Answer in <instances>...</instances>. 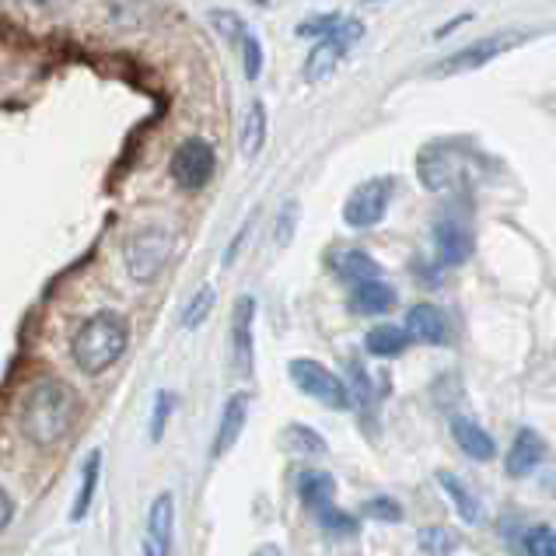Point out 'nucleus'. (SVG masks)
I'll return each mask as SVG.
<instances>
[{"instance_id": "obj_1", "label": "nucleus", "mask_w": 556, "mask_h": 556, "mask_svg": "<svg viewBox=\"0 0 556 556\" xmlns=\"http://www.w3.org/2000/svg\"><path fill=\"white\" fill-rule=\"evenodd\" d=\"M77 417V395L56 378L36 381L18 406V427L31 444H56Z\"/></svg>"}, {"instance_id": "obj_2", "label": "nucleus", "mask_w": 556, "mask_h": 556, "mask_svg": "<svg viewBox=\"0 0 556 556\" xmlns=\"http://www.w3.org/2000/svg\"><path fill=\"white\" fill-rule=\"evenodd\" d=\"M130 343V326L119 312H94L91 319L74 332L71 354L85 375H102L123 357Z\"/></svg>"}, {"instance_id": "obj_3", "label": "nucleus", "mask_w": 556, "mask_h": 556, "mask_svg": "<svg viewBox=\"0 0 556 556\" xmlns=\"http://www.w3.org/2000/svg\"><path fill=\"white\" fill-rule=\"evenodd\" d=\"M172 249H176V238H172V231L165 228H140L130 242H126V269H130V277L148 283L154 280L157 274L165 269Z\"/></svg>"}, {"instance_id": "obj_4", "label": "nucleus", "mask_w": 556, "mask_h": 556, "mask_svg": "<svg viewBox=\"0 0 556 556\" xmlns=\"http://www.w3.org/2000/svg\"><path fill=\"white\" fill-rule=\"evenodd\" d=\"M288 371L294 378V386L305 395H312L315 403H323L329 409H351V392H346V386L326 368V364L298 357V361L288 364Z\"/></svg>"}, {"instance_id": "obj_5", "label": "nucleus", "mask_w": 556, "mask_h": 556, "mask_svg": "<svg viewBox=\"0 0 556 556\" xmlns=\"http://www.w3.org/2000/svg\"><path fill=\"white\" fill-rule=\"evenodd\" d=\"M214 168H217L214 144L203 137H189L186 144H179L176 154H172V179H176V186L186 189V193H197V189L211 182Z\"/></svg>"}, {"instance_id": "obj_6", "label": "nucleus", "mask_w": 556, "mask_h": 556, "mask_svg": "<svg viewBox=\"0 0 556 556\" xmlns=\"http://www.w3.org/2000/svg\"><path fill=\"white\" fill-rule=\"evenodd\" d=\"M361 36H364V25L357 18L340 22L337 31H329V36L315 42V50L308 53V60H305V81H312V85L326 81V77L337 71V63L343 60V53L351 50V46Z\"/></svg>"}, {"instance_id": "obj_7", "label": "nucleus", "mask_w": 556, "mask_h": 556, "mask_svg": "<svg viewBox=\"0 0 556 556\" xmlns=\"http://www.w3.org/2000/svg\"><path fill=\"white\" fill-rule=\"evenodd\" d=\"M389 193H392V182L389 179H368L361 182L351 200L343 206V220L351 228H371L386 217V206H389Z\"/></svg>"}, {"instance_id": "obj_8", "label": "nucleus", "mask_w": 556, "mask_h": 556, "mask_svg": "<svg viewBox=\"0 0 556 556\" xmlns=\"http://www.w3.org/2000/svg\"><path fill=\"white\" fill-rule=\"evenodd\" d=\"M172 535H176V501H172V494H157L148 511L144 556H168Z\"/></svg>"}, {"instance_id": "obj_9", "label": "nucleus", "mask_w": 556, "mask_h": 556, "mask_svg": "<svg viewBox=\"0 0 556 556\" xmlns=\"http://www.w3.org/2000/svg\"><path fill=\"white\" fill-rule=\"evenodd\" d=\"M515 46V36H494V39H480L469 42L466 50H458L455 56L444 60V67H438V74H458V71H476L483 63H494L501 53H507Z\"/></svg>"}, {"instance_id": "obj_10", "label": "nucleus", "mask_w": 556, "mask_h": 556, "mask_svg": "<svg viewBox=\"0 0 556 556\" xmlns=\"http://www.w3.org/2000/svg\"><path fill=\"white\" fill-rule=\"evenodd\" d=\"M252 315H256V301L238 298L231 319V354L238 375H252Z\"/></svg>"}, {"instance_id": "obj_11", "label": "nucleus", "mask_w": 556, "mask_h": 556, "mask_svg": "<svg viewBox=\"0 0 556 556\" xmlns=\"http://www.w3.org/2000/svg\"><path fill=\"white\" fill-rule=\"evenodd\" d=\"M249 403L252 395L249 392H238L228 400L225 413H220V427H217V441H214V455H228L235 448V441L242 438L245 431V420H249Z\"/></svg>"}, {"instance_id": "obj_12", "label": "nucleus", "mask_w": 556, "mask_h": 556, "mask_svg": "<svg viewBox=\"0 0 556 556\" xmlns=\"http://www.w3.org/2000/svg\"><path fill=\"white\" fill-rule=\"evenodd\" d=\"M543 458H546V441L526 427V431H518L511 452H507V476H515V480L518 476H529Z\"/></svg>"}, {"instance_id": "obj_13", "label": "nucleus", "mask_w": 556, "mask_h": 556, "mask_svg": "<svg viewBox=\"0 0 556 556\" xmlns=\"http://www.w3.org/2000/svg\"><path fill=\"white\" fill-rule=\"evenodd\" d=\"M434 245H438L441 263H448V266H458L472 256V238L463 225H455V220H441L434 228Z\"/></svg>"}, {"instance_id": "obj_14", "label": "nucleus", "mask_w": 556, "mask_h": 556, "mask_svg": "<svg viewBox=\"0 0 556 556\" xmlns=\"http://www.w3.org/2000/svg\"><path fill=\"white\" fill-rule=\"evenodd\" d=\"M406 332L420 343H444V337H448L441 312L434 305H413L406 315Z\"/></svg>"}, {"instance_id": "obj_15", "label": "nucleus", "mask_w": 556, "mask_h": 556, "mask_svg": "<svg viewBox=\"0 0 556 556\" xmlns=\"http://www.w3.org/2000/svg\"><path fill=\"white\" fill-rule=\"evenodd\" d=\"M298 494H301V501H305V504L312 507V511H326V507H332V494H337V480H332V476L323 472V469H308V472H301Z\"/></svg>"}, {"instance_id": "obj_16", "label": "nucleus", "mask_w": 556, "mask_h": 556, "mask_svg": "<svg viewBox=\"0 0 556 556\" xmlns=\"http://www.w3.org/2000/svg\"><path fill=\"white\" fill-rule=\"evenodd\" d=\"M395 305V291L389 283L381 280H364V283H354V298H351V308L361 312V315H381Z\"/></svg>"}, {"instance_id": "obj_17", "label": "nucleus", "mask_w": 556, "mask_h": 556, "mask_svg": "<svg viewBox=\"0 0 556 556\" xmlns=\"http://www.w3.org/2000/svg\"><path fill=\"white\" fill-rule=\"evenodd\" d=\"M332 269H337L343 280H354V283L378 280V263L368 256V252H361V249L337 252V256H332Z\"/></svg>"}, {"instance_id": "obj_18", "label": "nucleus", "mask_w": 556, "mask_h": 556, "mask_svg": "<svg viewBox=\"0 0 556 556\" xmlns=\"http://www.w3.org/2000/svg\"><path fill=\"white\" fill-rule=\"evenodd\" d=\"M452 434L458 441V448H463L466 455H472V458H483V463H486V458H494V452H497L494 438H490L483 427H476L472 420H455Z\"/></svg>"}, {"instance_id": "obj_19", "label": "nucleus", "mask_w": 556, "mask_h": 556, "mask_svg": "<svg viewBox=\"0 0 556 556\" xmlns=\"http://www.w3.org/2000/svg\"><path fill=\"white\" fill-rule=\"evenodd\" d=\"M406 343H409V332L400 329V326H375L368 332V340H364V346H368V354L375 357H400L406 351Z\"/></svg>"}, {"instance_id": "obj_20", "label": "nucleus", "mask_w": 556, "mask_h": 556, "mask_svg": "<svg viewBox=\"0 0 556 556\" xmlns=\"http://www.w3.org/2000/svg\"><path fill=\"white\" fill-rule=\"evenodd\" d=\"M99 472H102V452H91L88 463H85V472H81V490H77V501H74V511H71L74 521H81L88 515V507L94 501V486H99Z\"/></svg>"}, {"instance_id": "obj_21", "label": "nucleus", "mask_w": 556, "mask_h": 556, "mask_svg": "<svg viewBox=\"0 0 556 556\" xmlns=\"http://www.w3.org/2000/svg\"><path fill=\"white\" fill-rule=\"evenodd\" d=\"M263 140H266V109H263V102H252L242 119V154L256 157Z\"/></svg>"}, {"instance_id": "obj_22", "label": "nucleus", "mask_w": 556, "mask_h": 556, "mask_svg": "<svg viewBox=\"0 0 556 556\" xmlns=\"http://www.w3.org/2000/svg\"><path fill=\"white\" fill-rule=\"evenodd\" d=\"M438 480H441V486L448 490V497L455 501V507H458V515H463L469 526H476L483 515H480V504H476V497L466 490V483H458L452 472H438Z\"/></svg>"}, {"instance_id": "obj_23", "label": "nucleus", "mask_w": 556, "mask_h": 556, "mask_svg": "<svg viewBox=\"0 0 556 556\" xmlns=\"http://www.w3.org/2000/svg\"><path fill=\"white\" fill-rule=\"evenodd\" d=\"M420 179H424L427 189H444V186H448L452 168H448V162H444V154L438 148H427L420 154Z\"/></svg>"}, {"instance_id": "obj_24", "label": "nucleus", "mask_w": 556, "mask_h": 556, "mask_svg": "<svg viewBox=\"0 0 556 556\" xmlns=\"http://www.w3.org/2000/svg\"><path fill=\"white\" fill-rule=\"evenodd\" d=\"M109 11L119 28H140L151 14V0H109Z\"/></svg>"}, {"instance_id": "obj_25", "label": "nucleus", "mask_w": 556, "mask_h": 556, "mask_svg": "<svg viewBox=\"0 0 556 556\" xmlns=\"http://www.w3.org/2000/svg\"><path fill=\"white\" fill-rule=\"evenodd\" d=\"M420 549H427L431 556H448L458 549V535L444 526H434V529H424L420 532Z\"/></svg>"}, {"instance_id": "obj_26", "label": "nucleus", "mask_w": 556, "mask_h": 556, "mask_svg": "<svg viewBox=\"0 0 556 556\" xmlns=\"http://www.w3.org/2000/svg\"><path fill=\"white\" fill-rule=\"evenodd\" d=\"M214 301H217V294H214V288H200L193 298H189V305H186V312H182V326L186 329H197L206 315L214 312Z\"/></svg>"}, {"instance_id": "obj_27", "label": "nucleus", "mask_w": 556, "mask_h": 556, "mask_svg": "<svg viewBox=\"0 0 556 556\" xmlns=\"http://www.w3.org/2000/svg\"><path fill=\"white\" fill-rule=\"evenodd\" d=\"M172 406H176V395L172 392H157L154 395V409H151V441H162L165 438V427H168V417H172Z\"/></svg>"}, {"instance_id": "obj_28", "label": "nucleus", "mask_w": 556, "mask_h": 556, "mask_svg": "<svg viewBox=\"0 0 556 556\" xmlns=\"http://www.w3.org/2000/svg\"><path fill=\"white\" fill-rule=\"evenodd\" d=\"M526 556H556V532L549 526H535L526 539Z\"/></svg>"}, {"instance_id": "obj_29", "label": "nucleus", "mask_w": 556, "mask_h": 556, "mask_svg": "<svg viewBox=\"0 0 556 556\" xmlns=\"http://www.w3.org/2000/svg\"><path fill=\"white\" fill-rule=\"evenodd\" d=\"M337 25H340L337 14H312V18H305L298 25V36L301 39H315V36L326 39L329 31H337Z\"/></svg>"}, {"instance_id": "obj_30", "label": "nucleus", "mask_w": 556, "mask_h": 556, "mask_svg": "<svg viewBox=\"0 0 556 556\" xmlns=\"http://www.w3.org/2000/svg\"><path fill=\"white\" fill-rule=\"evenodd\" d=\"M319 526L332 535H354L357 532V521L351 515L337 511V507H326V511H319Z\"/></svg>"}, {"instance_id": "obj_31", "label": "nucleus", "mask_w": 556, "mask_h": 556, "mask_svg": "<svg viewBox=\"0 0 556 556\" xmlns=\"http://www.w3.org/2000/svg\"><path fill=\"white\" fill-rule=\"evenodd\" d=\"M364 515L368 518H378V521H389V526H395V521H403V507L395 504L392 497H375L364 504Z\"/></svg>"}, {"instance_id": "obj_32", "label": "nucleus", "mask_w": 556, "mask_h": 556, "mask_svg": "<svg viewBox=\"0 0 556 556\" xmlns=\"http://www.w3.org/2000/svg\"><path fill=\"white\" fill-rule=\"evenodd\" d=\"M288 441L294 444V448H301V452H315V455H323L326 452V441L312 431V427H288Z\"/></svg>"}, {"instance_id": "obj_33", "label": "nucleus", "mask_w": 556, "mask_h": 556, "mask_svg": "<svg viewBox=\"0 0 556 556\" xmlns=\"http://www.w3.org/2000/svg\"><path fill=\"white\" fill-rule=\"evenodd\" d=\"M242 56H245V77L249 81H256L260 71H263V46L256 36H249V31L242 36Z\"/></svg>"}, {"instance_id": "obj_34", "label": "nucleus", "mask_w": 556, "mask_h": 556, "mask_svg": "<svg viewBox=\"0 0 556 556\" xmlns=\"http://www.w3.org/2000/svg\"><path fill=\"white\" fill-rule=\"evenodd\" d=\"M211 25H214L225 39H242V36H245L242 18H238V14H231V11H211Z\"/></svg>"}, {"instance_id": "obj_35", "label": "nucleus", "mask_w": 556, "mask_h": 556, "mask_svg": "<svg viewBox=\"0 0 556 556\" xmlns=\"http://www.w3.org/2000/svg\"><path fill=\"white\" fill-rule=\"evenodd\" d=\"M294 220H298V203H288V206H283V214H280V225H277V242H280V245H288V242H291Z\"/></svg>"}, {"instance_id": "obj_36", "label": "nucleus", "mask_w": 556, "mask_h": 556, "mask_svg": "<svg viewBox=\"0 0 556 556\" xmlns=\"http://www.w3.org/2000/svg\"><path fill=\"white\" fill-rule=\"evenodd\" d=\"M11 518H14V501L8 497V490H0V532L11 526Z\"/></svg>"}, {"instance_id": "obj_37", "label": "nucleus", "mask_w": 556, "mask_h": 556, "mask_svg": "<svg viewBox=\"0 0 556 556\" xmlns=\"http://www.w3.org/2000/svg\"><path fill=\"white\" fill-rule=\"evenodd\" d=\"M28 8H39V11H60V8H71L74 0H25Z\"/></svg>"}, {"instance_id": "obj_38", "label": "nucleus", "mask_w": 556, "mask_h": 556, "mask_svg": "<svg viewBox=\"0 0 556 556\" xmlns=\"http://www.w3.org/2000/svg\"><path fill=\"white\" fill-rule=\"evenodd\" d=\"M256 556H283V553H280L277 546H263V549H260Z\"/></svg>"}]
</instances>
